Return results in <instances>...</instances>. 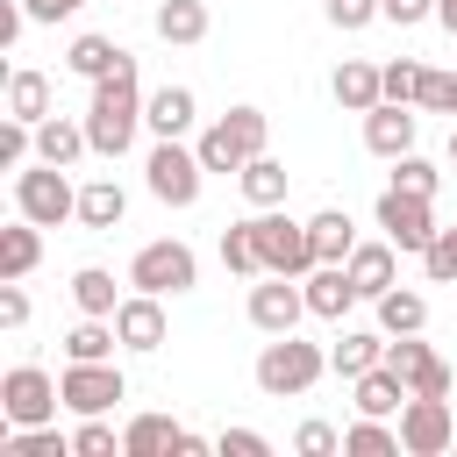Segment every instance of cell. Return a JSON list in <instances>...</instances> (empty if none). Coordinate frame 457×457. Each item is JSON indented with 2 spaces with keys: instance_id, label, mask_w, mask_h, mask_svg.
<instances>
[{
  "instance_id": "1",
  "label": "cell",
  "mask_w": 457,
  "mask_h": 457,
  "mask_svg": "<svg viewBox=\"0 0 457 457\" xmlns=\"http://www.w3.org/2000/svg\"><path fill=\"white\" fill-rule=\"evenodd\" d=\"M143 79H136V57H121L107 79H93V100H86V136H93V157H129L136 129H143Z\"/></svg>"
},
{
  "instance_id": "2",
  "label": "cell",
  "mask_w": 457,
  "mask_h": 457,
  "mask_svg": "<svg viewBox=\"0 0 457 457\" xmlns=\"http://www.w3.org/2000/svg\"><path fill=\"white\" fill-rule=\"evenodd\" d=\"M328 378V350L321 343H300V328L293 336H271L264 350H257V393L264 400H300V393H314Z\"/></svg>"
},
{
  "instance_id": "3",
  "label": "cell",
  "mask_w": 457,
  "mask_h": 457,
  "mask_svg": "<svg viewBox=\"0 0 457 457\" xmlns=\"http://www.w3.org/2000/svg\"><path fill=\"white\" fill-rule=\"evenodd\" d=\"M264 143H271V114L264 107H228L221 121H207L200 129V164L207 171H243L250 157H264Z\"/></svg>"
},
{
  "instance_id": "4",
  "label": "cell",
  "mask_w": 457,
  "mask_h": 457,
  "mask_svg": "<svg viewBox=\"0 0 457 457\" xmlns=\"http://www.w3.org/2000/svg\"><path fill=\"white\" fill-rule=\"evenodd\" d=\"M143 186L164 207H193L200 186H207V164H200V150H186V136H157L150 157H143Z\"/></svg>"
},
{
  "instance_id": "5",
  "label": "cell",
  "mask_w": 457,
  "mask_h": 457,
  "mask_svg": "<svg viewBox=\"0 0 457 457\" xmlns=\"http://www.w3.org/2000/svg\"><path fill=\"white\" fill-rule=\"evenodd\" d=\"M14 214H29L36 228H57V221H79V186L64 179V164H21L14 171Z\"/></svg>"
},
{
  "instance_id": "6",
  "label": "cell",
  "mask_w": 457,
  "mask_h": 457,
  "mask_svg": "<svg viewBox=\"0 0 457 457\" xmlns=\"http://www.w3.org/2000/svg\"><path fill=\"white\" fill-rule=\"evenodd\" d=\"M250 228H257V257H264V271H286V278H307L321 257H314V236H307V221H293L286 207H257L250 214Z\"/></svg>"
},
{
  "instance_id": "7",
  "label": "cell",
  "mask_w": 457,
  "mask_h": 457,
  "mask_svg": "<svg viewBox=\"0 0 457 457\" xmlns=\"http://www.w3.org/2000/svg\"><path fill=\"white\" fill-rule=\"evenodd\" d=\"M57 407H64V386H57L43 364H14V371H0V428L57 421Z\"/></svg>"
},
{
  "instance_id": "8",
  "label": "cell",
  "mask_w": 457,
  "mask_h": 457,
  "mask_svg": "<svg viewBox=\"0 0 457 457\" xmlns=\"http://www.w3.org/2000/svg\"><path fill=\"white\" fill-rule=\"evenodd\" d=\"M129 286H136V293H193V286H200V257H193V243H179V236L143 243V250L129 257Z\"/></svg>"
},
{
  "instance_id": "9",
  "label": "cell",
  "mask_w": 457,
  "mask_h": 457,
  "mask_svg": "<svg viewBox=\"0 0 457 457\" xmlns=\"http://www.w3.org/2000/svg\"><path fill=\"white\" fill-rule=\"evenodd\" d=\"M371 221L386 228V243H400V257H421L428 243H436V200H421V193H400V186H386L378 193V207H371Z\"/></svg>"
},
{
  "instance_id": "10",
  "label": "cell",
  "mask_w": 457,
  "mask_h": 457,
  "mask_svg": "<svg viewBox=\"0 0 457 457\" xmlns=\"http://www.w3.org/2000/svg\"><path fill=\"white\" fill-rule=\"evenodd\" d=\"M300 321H307V286L286 278V271H264L250 286V328L257 336H293Z\"/></svg>"
},
{
  "instance_id": "11",
  "label": "cell",
  "mask_w": 457,
  "mask_h": 457,
  "mask_svg": "<svg viewBox=\"0 0 457 457\" xmlns=\"http://www.w3.org/2000/svg\"><path fill=\"white\" fill-rule=\"evenodd\" d=\"M457 443V414H450V400H436V393H407V407H400V450L407 457H443Z\"/></svg>"
},
{
  "instance_id": "12",
  "label": "cell",
  "mask_w": 457,
  "mask_h": 457,
  "mask_svg": "<svg viewBox=\"0 0 457 457\" xmlns=\"http://www.w3.org/2000/svg\"><path fill=\"white\" fill-rule=\"evenodd\" d=\"M64 407L71 414H114V400H129V378L114 371V357H93V364H64Z\"/></svg>"
},
{
  "instance_id": "13",
  "label": "cell",
  "mask_w": 457,
  "mask_h": 457,
  "mask_svg": "<svg viewBox=\"0 0 457 457\" xmlns=\"http://www.w3.org/2000/svg\"><path fill=\"white\" fill-rule=\"evenodd\" d=\"M386 364L407 378V393H436V400H450V386H457V371H450L421 336H393V343H386Z\"/></svg>"
},
{
  "instance_id": "14",
  "label": "cell",
  "mask_w": 457,
  "mask_h": 457,
  "mask_svg": "<svg viewBox=\"0 0 457 457\" xmlns=\"http://www.w3.org/2000/svg\"><path fill=\"white\" fill-rule=\"evenodd\" d=\"M414 136H421V114H414L407 100H378V107L364 114V150H371V157H386V164H393V157H407V150H414Z\"/></svg>"
},
{
  "instance_id": "15",
  "label": "cell",
  "mask_w": 457,
  "mask_h": 457,
  "mask_svg": "<svg viewBox=\"0 0 457 457\" xmlns=\"http://www.w3.org/2000/svg\"><path fill=\"white\" fill-rule=\"evenodd\" d=\"M114 328H121V350H164V336H171V321H164V293H129L121 307H114Z\"/></svg>"
},
{
  "instance_id": "16",
  "label": "cell",
  "mask_w": 457,
  "mask_h": 457,
  "mask_svg": "<svg viewBox=\"0 0 457 457\" xmlns=\"http://www.w3.org/2000/svg\"><path fill=\"white\" fill-rule=\"evenodd\" d=\"M300 286H307V314H314V321H343V314L364 300L357 278H350V264H314Z\"/></svg>"
},
{
  "instance_id": "17",
  "label": "cell",
  "mask_w": 457,
  "mask_h": 457,
  "mask_svg": "<svg viewBox=\"0 0 457 457\" xmlns=\"http://www.w3.org/2000/svg\"><path fill=\"white\" fill-rule=\"evenodd\" d=\"M328 93H336V107H343V114H371V107L386 100V71H378L371 57H343V64H336V79H328Z\"/></svg>"
},
{
  "instance_id": "18",
  "label": "cell",
  "mask_w": 457,
  "mask_h": 457,
  "mask_svg": "<svg viewBox=\"0 0 457 457\" xmlns=\"http://www.w3.org/2000/svg\"><path fill=\"white\" fill-rule=\"evenodd\" d=\"M193 121H200L193 86H157V93L143 100V129H150V136H193Z\"/></svg>"
},
{
  "instance_id": "19",
  "label": "cell",
  "mask_w": 457,
  "mask_h": 457,
  "mask_svg": "<svg viewBox=\"0 0 457 457\" xmlns=\"http://www.w3.org/2000/svg\"><path fill=\"white\" fill-rule=\"evenodd\" d=\"M350 278H357L364 300L393 293V286H400V243H386V236H378V243H357V250H350Z\"/></svg>"
},
{
  "instance_id": "20",
  "label": "cell",
  "mask_w": 457,
  "mask_h": 457,
  "mask_svg": "<svg viewBox=\"0 0 457 457\" xmlns=\"http://www.w3.org/2000/svg\"><path fill=\"white\" fill-rule=\"evenodd\" d=\"M386 343H393L386 328H343V336L328 343V371H336V378H364L371 364H386Z\"/></svg>"
},
{
  "instance_id": "21",
  "label": "cell",
  "mask_w": 457,
  "mask_h": 457,
  "mask_svg": "<svg viewBox=\"0 0 457 457\" xmlns=\"http://www.w3.org/2000/svg\"><path fill=\"white\" fill-rule=\"evenodd\" d=\"M350 400H357V414H386V421H400V407H407V378H400L393 364H371L364 378H350Z\"/></svg>"
},
{
  "instance_id": "22",
  "label": "cell",
  "mask_w": 457,
  "mask_h": 457,
  "mask_svg": "<svg viewBox=\"0 0 457 457\" xmlns=\"http://www.w3.org/2000/svg\"><path fill=\"white\" fill-rule=\"evenodd\" d=\"M186 450V428L171 414H136L121 428V457H179Z\"/></svg>"
},
{
  "instance_id": "23",
  "label": "cell",
  "mask_w": 457,
  "mask_h": 457,
  "mask_svg": "<svg viewBox=\"0 0 457 457\" xmlns=\"http://www.w3.org/2000/svg\"><path fill=\"white\" fill-rule=\"evenodd\" d=\"M150 29H157V43L193 50V43H207V0H157Z\"/></svg>"
},
{
  "instance_id": "24",
  "label": "cell",
  "mask_w": 457,
  "mask_h": 457,
  "mask_svg": "<svg viewBox=\"0 0 457 457\" xmlns=\"http://www.w3.org/2000/svg\"><path fill=\"white\" fill-rule=\"evenodd\" d=\"M86 150H93V136H86V121H64V114H50V121H36V157H43V164H64V171H71V164H79Z\"/></svg>"
},
{
  "instance_id": "25",
  "label": "cell",
  "mask_w": 457,
  "mask_h": 457,
  "mask_svg": "<svg viewBox=\"0 0 457 457\" xmlns=\"http://www.w3.org/2000/svg\"><path fill=\"white\" fill-rule=\"evenodd\" d=\"M121 214H129V193H121L114 179H86V186H79V228L107 236V228H121Z\"/></svg>"
},
{
  "instance_id": "26",
  "label": "cell",
  "mask_w": 457,
  "mask_h": 457,
  "mask_svg": "<svg viewBox=\"0 0 457 457\" xmlns=\"http://www.w3.org/2000/svg\"><path fill=\"white\" fill-rule=\"evenodd\" d=\"M43 264V228L29 221V214H14L7 228H0V278H29Z\"/></svg>"
},
{
  "instance_id": "27",
  "label": "cell",
  "mask_w": 457,
  "mask_h": 457,
  "mask_svg": "<svg viewBox=\"0 0 457 457\" xmlns=\"http://www.w3.org/2000/svg\"><path fill=\"white\" fill-rule=\"evenodd\" d=\"M307 236H314V257H321V264H350V250H357V221H350L343 207L307 214Z\"/></svg>"
},
{
  "instance_id": "28",
  "label": "cell",
  "mask_w": 457,
  "mask_h": 457,
  "mask_svg": "<svg viewBox=\"0 0 457 457\" xmlns=\"http://www.w3.org/2000/svg\"><path fill=\"white\" fill-rule=\"evenodd\" d=\"M114 350H121L114 314H79V328L64 336V364H93V357H114Z\"/></svg>"
},
{
  "instance_id": "29",
  "label": "cell",
  "mask_w": 457,
  "mask_h": 457,
  "mask_svg": "<svg viewBox=\"0 0 457 457\" xmlns=\"http://www.w3.org/2000/svg\"><path fill=\"white\" fill-rule=\"evenodd\" d=\"M121 57H129V50H121L114 36H93V29H86V36H71V50H64V71H79V79L93 86V79H107Z\"/></svg>"
},
{
  "instance_id": "30",
  "label": "cell",
  "mask_w": 457,
  "mask_h": 457,
  "mask_svg": "<svg viewBox=\"0 0 457 457\" xmlns=\"http://www.w3.org/2000/svg\"><path fill=\"white\" fill-rule=\"evenodd\" d=\"M286 179H293V171H286L271 150H264V157H250V164L236 171V186H243V200H250V207H286Z\"/></svg>"
},
{
  "instance_id": "31",
  "label": "cell",
  "mask_w": 457,
  "mask_h": 457,
  "mask_svg": "<svg viewBox=\"0 0 457 457\" xmlns=\"http://www.w3.org/2000/svg\"><path fill=\"white\" fill-rule=\"evenodd\" d=\"M371 307H378V328H386V336H421V328H428V300H421L414 286H393V293H378Z\"/></svg>"
},
{
  "instance_id": "32",
  "label": "cell",
  "mask_w": 457,
  "mask_h": 457,
  "mask_svg": "<svg viewBox=\"0 0 457 457\" xmlns=\"http://www.w3.org/2000/svg\"><path fill=\"white\" fill-rule=\"evenodd\" d=\"M7 114H21V121H50V71L14 64V71H7Z\"/></svg>"
},
{
  "instance_id": "33",
  "label": "cell",
  "mask_w": 457,
  "mask_h": 457,
  "mask_svg": "<svg viewBox=\"0 0 457 457\" xmlns=\"http://www.w3.org/2000/svg\"><path fill=\"white\" fill-rule=\"evenodd\" d=\"M121 300H129V293H114V271H107V264H79V271H71V307H79V314H114Z\"/></svg>"
},
{
  "instance_id": "34",
  "label": "cell",
  "mask_w": 457,
  "mask_h": 457,
  "mask_svg": "<svg viewBox=\"0 0 457 457\" xmlns=\"http://www.w3.org/2000/svg\"><path fill=\"white\" fill-rule=\"evenodd\" d=\"M343 450H350V457H400V421H386V414H357V421L343 428Z\"/></svg>"
},
{
  "instance_id": "35",
  "label": "cell",
  "mask_w": 457,
  "mask_h": 457,
  "mask_svg": "<svg viewBox=\"0 0 457 457\" xmlns=\"http://www.w3.org/2000/svg\"><path fill=\"white\" fill-rule=\"evenodd\" d=\"M221 264H228L236 278H264V257H257V228H250V221H228V228H221Z\"/></svg>"
},
{
  "instance_id": "36",
  "label": "cell",
  "mask_w": 457,
  "mask_h": 457,
  "mask_svg": "<svg viewBox=\"0 0 457 457\" xmlns=\"http://www.w3.org/2000/svg\"><path fill=\"white\" fill-rule=\"evenodd\" d=\"M21 164H36V121L7 114L0 121V171H21Z\"/></svg>"
},
{
  "instance_id": "37",
  "label": "cell",
  "mask_w": 457,
  "mask_h": 457,
  "mask_svg": "<svg viewBox=\"0 0 457 457\" xmlns=\"http://www.w3.org/2000/svg\"><path fill=\"white\" fill-rule=\"evenodd\" d=\"M386 186H400V193H421V200H436V186H443V171L421 157V150H407V157H393V179Z\"/></svg>"
},
{
  "instance_id": "38",
  "label": "cell",
  "mask_w": 457,
  "mask_h": 457,
  "mask_svg": "<svg viewBox=\"0 0 457 457\" xmlns=\"http://www.w3.org/2000/svg\"><path fill=\"white\" fill-rule=\"evenodd\" d=\"M71 457H121V436L107 428V414H79V428H71Z\"/></svg>"
},
{
  "instance_id": "39",
  "label": "cell",
  "mask_w": 457,
  "mask_h": 457,
  "mask_svg": "<svg viewBox=\"0 0 457 457\" xmlns=\"http://www.w3.org/2000/svg\"><path fill=\"white\" fill-rule=\"evenodd\" d=\"M378 71H386V100H407V107L421 100V79H428V64H414V57H386Z\"/></svg>"
},
{
  "instance_id": "40",
  "label": "cell",
  "mask_w": 457,
  "mask_h": 457,
  "mask_svg": "<svg viewBox=\"0 0 457 457\" xmlns=\"http://www.w3.org/2000/svg\"><path fill=\"white\" fill-rule=\"evenodd\" d=\"M421 271L428 286H457V228H436V243L421 250Z\"/></svg>"
},
{
  "instance_id": "41",
  "label": "cell",
  "mask_w": 457,
  "mask_h": 457,
  "mask_svg": "<svg viewBox=\"0 0 457 457\" xmlns=\"http://www.w3.org/2000/svg\"><path fill=\"white\" fill-rule=\"evenodd\" d=\"M321 14H328V29L357 36V29H371V21H378V0H321Z\"/></svg>"
},
{
  "instance_id": "42",
  "label": "cell",
  "mask_w": 457,
  "mask_h": 457,
  "mask_svg": "<svg viewBox=\"0 0 457 457\" xmlns=\"http://www.w3.org/2000/svg\"><path fill=\"white\" fill-rule=\"evenodd\" d=\"M414 107H428V114H450V121H457V71H428Z\"/></svg>"
},
{
  "instance_id": "43",
  "label": "cell",
  "mask_w": 457,
  "mask_h": 457,
  "mask_svg": "<svg viewBox=\"0 0 457 457\" xmlns=\"http://www.w3.org/2000/svg\"><path fill=\"white\" fill-rule=\"evenodd\" d=\"M293 450H300V457H336L343 436H336L328 421H300V428H293Z\"/></svg>"
},
{
  "instance_id": "44",
  "label": "cell",
  "mask_w": 457,
  "mask_h": 457,
  "mask_svg": "<svg viewBox=\"0 0 457 457\" xmlns=\"http://www.w3.org/2000/svg\"><path fill=\"white\" fill-rule=\"evenodd\" d=\"M214 450H221V457H271V436H257V428H221Z\"/></svg>"
},
{
  "instance_id": "45",
  "label": "cell",
  "mask_w": 457,
  "mask_h": 457,
  "mask_svg": "<svg viewBox=\"0 0 457 457\" xmlns=\"http://www.w3.org/2000/svg\"><path fill=\"white\" fill-rule=\"evenodd\" d=\"M378 21H393V29H421V21H436V0H378Z\"/></svg>"
},
{
  "instance_id": "46",
  "label": "cell",
  "mask_w": 457,
  "mask_h": 457,
  "mask_svg": "<svg viewBox=\"0 0 457 457\" xmlns=\"http://www.w3.org/2000/svg\"><path fill=\"white\" fill-rule=\"evenodd\" d=\"M29 321V293H21V278H0V328H21Z\"/></svg>"
},
{
  "instance_id": "47",
  "label": "cell",
  "mask_w": 457,
  "mask_h": 457,
  "mask_svg": "<svg viewBox=\"0 0 457 457\" xmlns=\"http://www.w3.org/2000/svg\"><path fill=\"white\" fill-rule=\"evenodd\" d=\"M21 7H29V21H43V29H57V21H71V14L86 7V0H21Z\"/></svg>"
},
{
  "instance_id": "48",
  "label": "cell",
  "mask_w": 457,
  "mask_h": 457,
  "mask_svg": "<svg viewBox=\"0 0 457 457\" xmlns=\"http://www.w3.org/2000/svg\"><path fill=\"white\" fill-rule=\"evenodd\" d=\"M21 29H29V7H21V0H0V50H14Z\"/></svg>"
},
{
  "instance_id": "49",
  "label": "cell",
  "mask_w": 457,
  "mask_h": 457,
  "mask_svg": "<svg viewBox=\"0 0 457 457\" xmlns=\"http://www.w3.org/2000/svg\"><path fill=\"white\" fill-rule=\"evenodd\" d=\"M436 21H443V29L457 36V0H436Z\"/></svg>"
},
{
  "instance_id": "50",
  "label": "cell",
  "mask_w": 457,
  "mask_h": 457,
  "mask_svg": "<svg viewBox=\"0 0 457 457\" xmlns=\"http://www.w3.org/2000/svg\"><path fill=\"white\" fill-rule=\"evenodd\" d=\"M450 171H457V121H450Z\"/></svg>"
},
{
  "instance_id": "51",
  "label": "cell",
  "mask_w": 457,
  "mask_h": 457,
  "mask_svg": "<svg viewBox=\"0 0 457 457\" xmlns=\"http://www.w3.org/2000/svg\"><path fill=\"white\" fill-rule=\"evenodd\" d=\"M114 7H129V0H114Z\"/></svg>"
}]
</instances>
